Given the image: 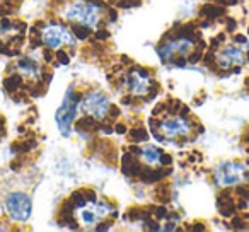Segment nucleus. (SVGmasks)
<instances>
[{
	"label": "nucleus",
	"mask_w": 249,
	"mask_h": 232,
	"mask_svg": "<svg viewBox=\"0 0 249 232\" xmlns=\"http://www.w3.org/2000/svg\"><path fill=\"white\" fill-rule=\"evenodd\" d=\"M18 70L21 75H24L26 79H38V77H41V67H39V63L36 62L35 58H21L18 62Z\"/></svg>",
	"instance_id": "obj_13"
},
{
	"label": "nucleus",
	"mask_w": 249,
	"mask_h": 232,
	"mask_svg": "<svg viewBox=\"0 0 249 232\" xmlns=\"http://www.w3.org/2000/svg\"><path fill=\"white\" fill-rule=\"evenodd\" d=\"M126 87H128L130 92H133L135 96H145L150 92V87H152V80L150 75L145 70L133 69L132 72L126 77Z\"/></svg>",
	"instance_id": "obj_11"
},
{
	"label": "nucleus",
	"mask_w": 249,
	"mask_h": 232,
	"mask_svg": "<svg viewBox=\"0 0 249 232\" xmlns=\"http://www.w3.org/2000/svg\"><path fill=\"white\" fill-rule=\"evenodd\" d=\"M160 133H162L164 139H179V137H186L191 133L193 125L188 118L176 114V116H169V118H164L162 122L157 126Z\"/></svg>",
	"instance_id": "obj_8"
},
{
	"label": "nucleus",
	"mask_w": 249,
	"mask_h": 232,
	"mask_svg": "<svg viewBox=\"0 0 249 232\" xmlns=\"http://www.w3.org/2000/svg\"><path fill=\"white\" fill-rule=\"evenodd\" d=\"M77 113H79V97L75 94V89L70 87L55 114L56 125H58V130L63 137H69L72 133V125Z\"/></svg>",
	"instance_id": "obj_2"
},
{
	"label": "nucleus",
	"mask_w": 249,
	"mask_h": 232,
	"mask_svg": "<svg viewBox=\"0 0 249 232\" xmlns=\"http://www.w3.org/2000/svg\"><path fill=\"white\" fill-rule=\"evenodd\" d=\"M246 179H248V169L244 164L237 161H225L213 171V181L220 188L235 186V184L244 183Z\"/></svg>",
	"instance_id": "obj_3"
},
{
	"label": "nucleus",
	"mask_w": 249,
	"mask_h": 232,
	"mask_svg": "<svg viewBox=\"0 0 249 232\" xmlns=\"http://www.w3.org/2000/svg\"><path fill=\"white\" fill-rule=\"evenodd\" d=\"M139 157L145 166L149 167H157L160 164H166V157H164V152L160 149H157L156 145H143L139 152Z\"/></svg>",
	"instance_id": "obj_12"
},
{
	"label": "nucleus",
	"mask_w": 249,
	"mask_h": 232,
	"mask_svg": "<svg viewBox=\"0 0 249 232\" xmlns=\"http://www.w3.org/2000/svg\"><path fill=\"white\" fill-rule=\"evenodd\" d=\"M217 63L222 69H231L246 63V48L239 45H227L217 55Z\"/></svg>",
	"instance_id": "obj_10"
},
{
	"label": "nucleus",
	"mask_w": 249,
	"mask_h": 232,
	"mask_svg": "<svg viewBox=\"0 0 249 232\" xmlns=\"http://www.w3.org/2000/svg\"><path fill=\"white\" fill-rule=\"evenodd\" d=\"M111 109V101L101 90H92V92L86 94L82 101H79V111L89 114L96 120H103Z\"/></svg>",
	"instance_id": "obj_6"
},
{
	"label": "nucleus",
	"mask_w": 249,
	"mask_h": 232,
	"mask_svg": "<svg viewBox=\"0 0 249 232\" xmlns=\"http://www.w3.org/2000/svg\"><path fill=\"white\" fill-rule=\"evenodd\" d=\"M111 212H113V207H111L109 203L90 200V201H86L84 205H80V207H77L75 215L80 225H84V227H92V225L103 222Z\"/></svg>",
	"instance_id": "obj_4"
},
{
	"label": "nucleus",
	"mask_w": 249,
	"mask_h": 232,
	"mask_svg": "<svg viewBox=\"0 0 249 232\" xmlns=\"http://www.w3.org/2000/svg\"><path fill=\"white\" fill-rule=\"evenodd\" d=\"M193 48H195V39L191 36L181 35L162 43L159 46V55L164 62H171V60L179 58V56H186L188 53L193 52Z\"/></svg>",
	"instance_id": "obj_7"
},
{
	"label": "nucleus",
	"mask_w": 249,
	"mask_h": 232,
	"mask_svg": "<svg viewBox=\"0 0 249 232\" xmlns=\"http://www.w3.org/2000/svg\"><path fill=\"white\" fill-rule=\"evenodd\" d=\"M65 18L89 29H96L103 19V9H101V5L92 4V2L79 0V2H73L72 5L67 7Z\"/></svg>",
	"instance_id": "obj_1"
},
{
	"label": "nucleus",
	"mask_w": 249,
	"mask_h": 232,
	"mask_svg": "<svg viewBox=\"0 0 249 232\" xmlns=\"http://www.w3.org/2000/svg\"><path fill=\"white\" fill-rule=\"evenodd\" d=\"M5 208H7L12 220L26 222L31 217V198L26 193H11L5 200Z\"/></svg>",
	"instance_id": "obj_9"
},
{
	"label": "nucleus",
	"mask_w": 249,
	"mask_h": 232,
	"mask_svg": "<svg viewBox=\"0 0 249 232\" xmlns=\"http://www.w3.org/2000/svg\"><path fill=\"white\" fill-rule=\"evenodd\" d=\"M41 39L52 50H58L63 45L75 46L77 43L73 33L69 28H65L63 24H58V22H52V24L45 26L41 31Z\"/></svg>",
	"instance_id": "obj_5"
}]
</instances>
